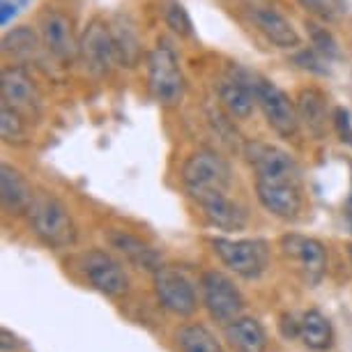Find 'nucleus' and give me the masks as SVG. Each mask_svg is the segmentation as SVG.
<instances>
[{"label": "nucleus", "instance_id": "nucleus-1", "mask_svg": "<svg viewBox=\"0 0 352 352\" xmlns=\"http://www.w3.org/2000/svg\"><path fill=\"white\" fill-rule=\"evenodd\" d=\"M32 232L51 249H67L76 242V226L72 221L67 208L56 196L37 191L28 208Z\"/></svg>", "mask_w": 352, "mask_h": 352}, {"label": "nucleus", "instance_id": "nucleus-2", "mask_svg": "<svg viewBox=\"0 0 352 352\" xmlns=\"http://www.w3.org/2000/svg\"><path fill=\"white\" fill-rule=\"evenodd\" d=\"M148 88L162 106H177L184 97L180 58L166 39H159L148 53Z\"/></svg>", "mask_w": 352, "mask_h": 352}, {"label": "nucleus", "instance_id": "nucleus-3", "mask_svg": "<svg viewBox=\"0 0 352 352\" xmlns=\"http://www.w3.org/2000/svg\"><path fill=\"white\" fill-rule=\"evenodd\" d=\"M182 182L191 198L201 194H214V191H230V166L217 152L198 150L189 155L182 166Z\"/></svg>", "mask_w": 352, "mask_h": 352}, {"label": "nucleus", "instance_id": "nucleus-4", "mask_svg": "<svg viewBox=\"0 0 352 352\" xmlns=\"http://www.w3.org/2000/svg\"><path fill=\"white\" fill-rule=\"evenodd\" d=\"M256 104L263 111L265 120L278 136L295 138L300 131V113H297V102L290 99L285 90H281L274 81L267 78H256Z\"/></svg>", "mask_w": 352, "mask_h": 352}, {"label": "nucleus", "instance_id": "nucleus-5", "mask_svg": "<svg viewBox=\"0 0 352 352\" xmlns=\"http://www.w3.org/2000/svg\"><path fill=\"white\" fill-rule=\"evenodd\" d=\"M247 159L254 166L256 180L261 182H288L302 184V170L290 152L281 150L278 145L265 141L247 143Z\"/></svg>", "mask_w": 352, "mask_h": 352}, {"label": "nucleus", "instance_id": "nucleus-6", "mask_svg": "<svg viewBox=\"0 0 352 352\" xmlns=\"http://www.w3.org/2000/svg\"><path fill=\"white\" fill-rule=\"evenodd\" d=\"M78 58L92 76L104 78L111 74L113 65L118 63L116 42H113L111 25L104 19L95 16L85 25L81 39H78Z\"/></svg>", "mask_w": 352, "mask_h": 352}, {"label": "nucleus", "instance_id": "nucleus-7", "mask_svg": "<svg viewBox=\"0 0 352 352\" xmlns=\"http://www.w3.org/2000/svg\"><path fill=\"white\" fill-rule=\"evenodd\" d=\"M210 244L219 256V261L242 278H258L267 267V244L261 240L214 237Z\"/></svg>", "mask_w": 352, "mask_h": 352}, {"label": "nucleus", "instance_id": "nucleus-8", "mask_svg": "<svg viewBox=\"0 0 352 352\" xmlns=\"http://www.w3.org/2000/svg\"><path fill=\"white\" fill-rule=\"evenodd\" d=\"M201 290H203V302L208 307L210 316L217 322L228 324L235 318H240L244 309V297L240 288L232 283L223 272L210 270L201 276Z\"/></svg>", "mask_w": 352, "mask_h": 352}, {"label": "nucleus", "instance_id": "nucleus-9", "mask_svg": "<svg viewBox=\"0 0 352 352\" xmlns=\"http://www.w3.org/2000/svg\"><path fill=\"white\" fill-rule=\"evenodd\" d=\"M281 251L290 263H295L297 272L304 276L309 285H318L327 270V251L316 237L288 232L281 237Z\"/></svg>", "mask_w": 352, "mask_h": 352}, {"label": "nucleus", "instance_id": "nucleus-10", "mask_svg": "<svg viewBox=\"0 0 352 352\" xmlns=\"http://www.w3.org/2000/svg\"><path fill=\"white\" fill-rule=\"evenodd\" d=\"M155 292L162 307L175 316H191L198 307L194 285L175 267H159L155 272Z\"/></svg>", "mask_w": 352, "mask_h": 352}, {"label": "nucleus", "instance_id": "nucleus-11", "mask_svg": "<svg viewBox=\"0 0 352 352\" xmlns=\"http://www.w3.org/2000/svg\"><path fill=\"white\" fill-rule=\"evenodd\" d=\"M0 92H3V102L16 109L28 120L39 116L42 111V95H39L35 81L30 74L19 65H10L0 74Z\"/></svg>", "mask_w": 352, "mask_h": 352}, {"label": "nucleus", "instance_id": "nucleus-12", "mask_svg": "<svg viewBox=\"0 0 352 352\" xmlns=\"http://www.w3.org/2000/svg\"><path fill=\"white\" fill-rule=\"evenodd\" d=\"M83 272L88 281L95 285L99 292L109 297H120L129 290V278L122 265L111 258L106 251H90L83 256Z\"/></svg>", "mask_w": 352, "mask_h": 352}, {"label": "nucleus", "instance_id": "nucleus-13", "mask_svg": "<svg viewBox=\"0 0 352 352\" xmlns=\"http://www.w3.org/2000/svg\"><path fill=\"white\" fill-rule=\"evenodd\" d=\"M39 35H42V44L53 58L63 63H72L78 56V42L74 37V25L67 14L58 10L46 12L39 23Z\"/></svg>", "mask_w": 352, "mask_h": 352}, {"label": "nucleus", "instance_id": "nucleus-14", "mask_svg": "<svg viewBox=\"0 0 352 352\" xmlns=\"http://www.w3.org/2000/svg\"><path fill=\"white\" fill-rule=\"evenodd\" d=\"M256 196L265 210L272 212V214L278 219H285V221L297 219L304 208L302 184L256 180Z\"/></svg>", "mask_w": 352, "mask_h": 352}, {"label": "nucleus", "instance_id": "nucleus-15", "mask_svg": "<svg viewBox=\"0 0 352 352\" xmlns=\"http://www.w3.org/2000/svg\"><path fill=\"white\" fill-rule=\"evenodd\" d=\"M194 201L203 210V217L221 230H242L247 226V210L237 201H232L228 191H214V194H201Z\"/></svg>", "mask_w": 352, "mask_h": 352}, {"label": "nucleus", "instance_id": "nucleus-16", "mask_svg": "<svg viewBox=\"0 0 352 352\" xmlns=\"http://www.w3.org/2000/svg\"><path fill=\"white\" fill-rule=\"evenodd\" d=\"M251 21H254L256 28L261 30L272 44L278 46V49H295V46H300L302 42L295 25H292L281 12H276L272 8H265V5L251 8Z\"/></svg>", "mask_w": 352, "mask_h": 352}, {"label": "nucleus", "instance_id": "nucleus-17", "mask_svg": "<svg viewBox=\"0 0 352 352\" xmlns=\"http://www.w3.org/2000/svg\"><path fill=\"white\" fill-rule=\"evenodd\" d=\"M249 74H242V76H235V78H226L219 85V99H221V106L226 111L230 113L232 118L237 120H247L254 113V106H256V78L254 83H249Z\"/></svg>", "mask_w": 352, "mask_h": 352}, {"label": "nucleus", "instance_id": "nucleus-18", "mask_svg": "<svg viewBox=\"0 0 352 352\" xmlns=\"http://www.w3.org/2000/svg\"><path fill=\"white\" fill-rule=\"evenodd\" d=\"M295 102L297 113H300V122L307 127L309 134L314 138H322L327 134V122L331 120V116L324 92L318 88H302Z\"/></svg>", "mask_w": 352, "mask_h": 352}, {"label": "nucleus", "instance_id": "nucleus-19", "mask_svg": "<svg viewBox=\"0 0 352 352\" xmlns=\"http://www.w3.org/2000/svg\"><path fill=\"white\" fill-rule=\"evenodd\" d=\"M0 198H3L5 212L23 214V212H28L32 198H35V191L14 166L3 164V168H0Z\"/></svg>", "mask_w": 352, "mask_h": 352}, {"label": "nucleus", "instance_id": "nucleus-20", "mask_svg": "<svg viewBox=\"0 0 352 352\" xmlns=\"http://www.w3.org/2000/svg\"><path fill=\"white\" fill-rule=\"evenodd\" d=\"M111 32H113V42H116L118 65L129 67V69L141 65L143 44H141V35H138L136 23L131 21L129 16L116 14V19H113V23H111Z\"/></svg>", "mask_w": 352, "mask_h": 352}, {"label": "nucleus", "instance_id": "nucleus-21", "mask_svg": "<svg viewBox=\"0 0 352 352\" xmlns=\"http://www.w3.org/2000/svg\"><path fill=\"white\" fill-rule=\"evenodd\" d=\"M109 242L113 249H118L120 254L127 258L131 265H136V267L141 270H150L152 274L162 267V263H159V254L155 249L150 247V244H145L143 240H138L136 235H131V232H124V230H111L109 232Z\"/></svg>", "mask_w": 352, "mask_h": 352}, {"label": "nucleus", "instance_id": "nucleus-22", "mask_svg": "<svg viewBox=\"0 0 352 352\" xmlns=\"http://www.w3.org/2000/svg\"><path fill=\"white\" fill-rule=\"evenodd\" d=\"M226 338L237 352H265L267 334L256 318H235L226 324Z\"/></svg>", "mask_w": 352, "mask_h": 352}, {"label": "nucleus", "instance_id": "nucleus-23", "mask_svg": "<svg viewBox=\"0 0 352 352\" xmlns=\"http://www.w3.org/2000/svg\"><path fill=\"white\" fill-rule=\"evenodd\" d=\"M300 336L307 348L311 350H327L334 343V329L331 322L324 318L320 311H307L300 320Z\"/></svg>", "mask_w": 352, "mask_h": 352}, {"label": "nucleus", "instance_id": "nucleus-24", "mask_svg": "<svg viewBox=\"0 0 352 352\" xmlns=\"http://www.w3.org/2000/svg\"><path fill=\"white\" fill-rule=\"evenodd\" d=\"M177 343L182 352H223L217 336L205 324H187L177 331Z\"/></svg>", "mask_w": 352, "mask_h": 352}, {"label": "nucleus", "instance_id": "nucleus-25", "mask_svg": "<svg viewBox=\"0 0 352 352\" xmlns=\"http://www.w3.org/2000/svg\"><path fill=\"white\" fill-rule=\"evenodd\" d=\"M28 118L21 116L10 104H0V136L10 145H23L28 141V127H25Z\"/></svg>", "mask_w": 352, "mask_h": 352}, {"label": "nucleus", "instance_id": "nucleus-26", "mask_svg": "<svg viewBox=\"0 0 352 352\" xmlns=\"http://www.w3.org/2000/svg\"><path fill=\"white\" fill-rule=\"evenodd\" d=\"M3 51L25 60V58H32L39 51V39L28 25H21V28L10 30L8 35L3 37Z\"/></svg>", "mask_w": 352, "mask_h": 352}, {"label": "nucleus", "instance_id": "nucleus-27", "mask_svg": "<svg viewBox=\"0 0 352 352\" xmlns=\"http://www.w3.org/2000/svg\"><path fill=\"white\" fill-rule=\"evenodd\" d=\"M162 14H164L166 25H168L175 35H180V37L194 35V23H191L189 12H187V8H184L182 3H177V0H166Z\"/></svg>", "mask_w": 352, "mask_h": 352}, {"label": "nucleus", "instance_id": "nucleus-28", "mask_svg": "<svg viewBox=\"0 0 352 352\" xmlns=\"http://www.w3.org/2000/svg\"><path fill=\"white\" fill-rule=\"evenodd\" d=\"M307 30L311 37V46L320 53L324 60H334V58H338V44H336L334 35H331L324 25L316 23V21H307Z\"/></svg>", "mask_w": 352, "mask_h": 352}, {"label": "nucleus", "instance_id": "nucleus-29", "mask_svg": "<svg viewBox=\"0 0 352 352\" xmlns=\"http://www.w3.org/2000/svg\"><path fill=\"white\" fill-rule=\"evenodd\" d=\"M300 3L316 16L324 19V21H336L348 12V3L345 0H300Z\"/></svg>", "mask_w": 352, "mask_h": 352}, {"label": "nucleus", "instance_id": "nucleus-30", "mask_svg": "<svg viewBox=\"0 0 352 352\" xmlns=\"http://www.w3.org/2000/svg\"><path fill=\"white\" fill-rule=\"evenodd\" d=\"M331 124H334L341 143L352 145V116L345 106H336L334 113H331Z\"/></svg>", "mask_w": 352, "mask_h": 352}, {"label": "nucleus", "instance_id": "nucleus-31", "mask_svg": "<svg viewBox=\"0 0 352 352\" xmlns=\"http://www.w3.org/2000/svg\"><path fill=\"white\" fill-rule=\"evenodd\" d=\"M295 60H297V65H300L302 69L316 72V74H324V72H327L324 67H320L324 58H322L316 49H304V51H300V53L295 56Z\"/></svg>", "mask_w": 352, "mask_h": 352}, {"label": "nucleus", "instance_id": "nucleus-32", "mask_svg": "<svg viewBox=\"0 0 352 352\" xmlns=\"http://www.w3.org/2000/svg\"><path fill=\"white\" fill-rule=\"evenodd\" d=\"M21 341H19V336H14V334H12V331L10 329H0V350H3V352H10V350H19V348H21Z\"/></svg>", "mask_w": 352, "mask_h": 352}, {"label": "nucleus", "instance_id": "nucleus-33", "mask_svg": "<svg viewBox=\"0 0 352 352\" xmlns=\"http://www.w3.org/2000/svg\"><path fill=\"white\" fill-rule=\"evenodd\" d=\"M14 14H16V5L10 3V0H3V5H0V21H3V25H8Z\"/></svg>", "mask_w": 352, "mask_h": 352}, {"label": "nucleus", "instance_id": "nucleus-34", "mask_svg": "<svg viewBox=\"0 0 352 352\" xmlns=\"http://www.w3.org/2000/svg\"><path fill=\"white\" fill-rule=\"evenodd\" d=\"M345 214H348V223H350V230H352V194L348 198V208H345Z\"/></svg>", "mask_w": 352, "mask_h": 352}, {"label": "nucleus", "instance_id": "nucleus-35", "mask_svg": "<svg viewBox=\"0 0 352 352\" xmlns=\"http://www.w3.org/2000/svg\"><path fill=\"white\" fill-rule=\"evenodd\" d=\"M348 254H350V263H352V244H350V247H348Z\"/></svg>", "mask_w": 352, "mask_h": 352}]
</instances>
